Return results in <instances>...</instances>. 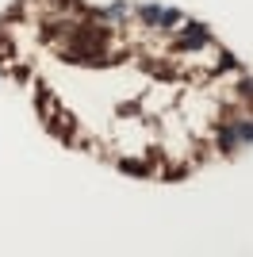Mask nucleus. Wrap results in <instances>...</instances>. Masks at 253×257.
Returning a JSON list of instances; mask_svg holds the SVG:
<instances>
[{"label": "nucleus", "instance_id": "f257e3e1", "mask_svg": "<svg viewBox=\"0 0 253 257\" xmlns=\"http://www.w3.org/2000/svg\"><path fill=\"white\" fill-rule=\"evenodd\" d=\"M238 146H242V139H238L234 123H230V119H222L219 127H215V150L226 154V158H234V154H238Z\"/></svg>", "mask_w": 253, "mask_h": 257}, {"label": "nucleus", "instance_id": "f03ea898", "mask_svg": "<svg viewBox=\"0 0 253 257\" xmlns=\"http://www.w3.org/2000/svg\"><path fill=\"white\" fill-rule=\"evenodd\" d=\"M35 111L42 115V123H46V119L58 111V96H54L50 88H39V92H35Z\"/></svg>", "mask_w": 253, "mask_h": 257}, {"label": "nucleus", "instance_id": "7ed1b4c3", "mask_svg": "<svg viewBox=\"0 0 253 257\" xmlns=\"http://www.w3.org/2000/svg\"><path fill=\"white\" fill-rule=\"evenodd\" d=\"M119 173H131V177H150V173H154V161H135V158H119Z\"/></svg>", "mask_w": 253, "mask_h": 257}, {"label": "nucleus", "instance_id": "20e7f679", "mask_svg": "<svg viewBox=\"0 0 253 257\" xmlns=\"http://www.w3.org/2000/svg\"><path fill=\"white\" fill-rule=\"evenodd\" d=\"M161 12H165L161 4H142V8H138V20L146 23V27H158V23H161Z\"/></svg>", "mask_w": 253, "mask_h": 257}, {"label": "nucleus", "instance_id": "39448f33", "mask_svg": "<svg viewBox=\"0 0 253 257\" xmlns=\"http://www.w3.org/2000/svg\"><path fill=\"white\" fill-rule=\"evenodd\" d=\"M230 123H234V131H238L242 146H249V142H253V123H249V115H234Z\"/></svg>", "mask_w": 253, "mask_h": 257}, {"label": "nucleus", "instance_id": "423d86ee", "mask_svg": "<svg viewBox=\"0 0 253 257\" xmlns=\"http://www.w3.org/2000/svg\"><path fill=\"white\" fill-rule=\"evenodd\" d=\"M230 69H242V65H238V58H234L230 50H222V54H219V65H215V73H230Z\"/></svg>", "mask_w": 253, "mask_h": 257}, {"label": "nucleus", "instance_id": "0eeeda50", "mask_svg": "<svg viewBox=\"0 0 253 257\" xmlns=\"http://www.w3.org/2000/svg\"><path fill=\"white\" fill-rule=\"evenodd\" d=\"M180 20H184V16H180L177 8H165V12H161V23H158V27H161V31H173Z\"/></svg>", "mask_w": 253, "mask_h": 257}, {"label": "nucleus", "instance_id": "6e6552de", "mask_svg": "<svg viewBox=\"0 0 253 257\" xmlns=\"http://www.w3.org/2000/svg\"><path fill=\"white\" fill-rule=\"evenodd\" d=\"M234 88H238V100H245V104L253 107V77H242Z\"/></svg>", "mask_w": 253, "mask_h": 257}, {"label": "nucleus", "instance_id": "1a4fd4ad", "mask_svg": "<svg viewBox=\"0 0 253 257\" xmlns=\"http://www.w3.org/2000/svg\"><path fill=\"white\" fill-rule=\"evenodd\" d=\"M188 173H192V165H173V169H165V173H161V181H169V184H173V181H184Z\"/></svg>", "mask_w": 253, "mask_h": 257}]
</instances>
